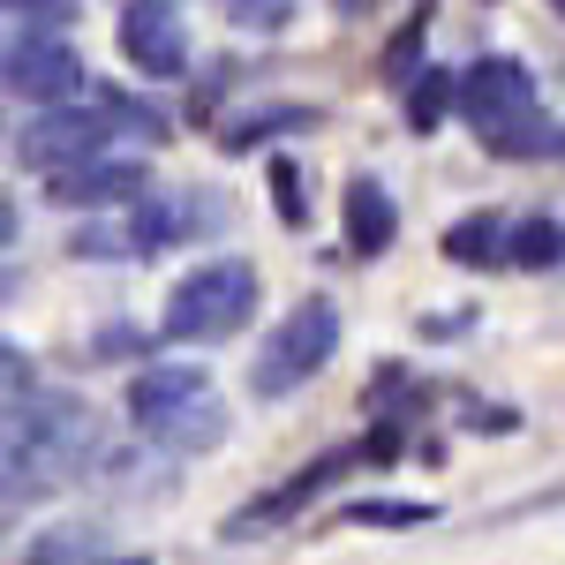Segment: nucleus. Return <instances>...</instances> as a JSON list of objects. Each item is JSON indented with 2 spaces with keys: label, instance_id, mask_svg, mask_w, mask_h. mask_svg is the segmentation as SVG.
Instances as JSON below:
<instances>
[{
  "label": "nucleus",
  "instance_id": "nucleus-1",
  "mask_svg": "<svg viewBox=\"0 0 565 565\" xmlns=\"http://www.w3.org/2000/svg\"><path fill=\"white\" fill-rule=\"evenodd\" d=\"M98 460V415L76 392H23L0 423V513L39 505Z\"/></svg>",
  "mask_w": 565,
  "mask_h": 565
},
{
  "label": "nucleus",
  "instance_id": "nucleus-2",
  "mask_svg": "<svg viewBox=\"0 0 565 565\" xmlns=\"http://www.w3.org/2000/svg\"><path fill=\"white\" fill-rule=\"evenodd\" d=\"M460 121L498 159H551V151H565L558 121H543V106H535V76L513 53H490V61H476L460 76Z\"/></svg>",
  "mask_w": 565,
  "mask_h": 565
},
{
  "label": "nucleus",
  "instance_id": "nucleus-3",
  "mask_svg": "<svg viewBox=\"0 0 565 565\" xmlns=\"http://www.w3.org/2000/svg\"><path fill=\"white\" fill-rule=\"evenodd\" d=\"M129 423L174 452H212V445H226V399L212 392L204 370L167 362V370H143L129 385Z\"/></svg>",
  "mask_w": 565,
  "mask_h": 565
},
{
  "label": "nucleus",
  "instance_id": "nucleus-4",
  "mask_svg": "<svg viewBox=\"0 0 565 565\" xmlns=\"http://www.w3.org/2000/svg\"><path fill=\"white\" fill-rule=\"evenodd\" d=\"M249 309H257V271L242 257H218V264H196L174 295H167L159 332L174 348H212V340H234L249 324Z\"/></svg>",
  "mask_w": 565,
  "mask_h": 565
},
{
  "label": "nucleus",
  "instance_id": "nucleus-5",
  "mask_svg": "<svg viewBox=\"0 0 565 565\" xmlns=\"http://www.w3.org/2000/svg\"><path fill=\"white\" fill-rule=\"evenodd\" d=\"M332 354H340V309L324 302V295H309V302H295L271 324V340L257 348L249 392H257V399H287V392H302Z\"/></svg>",
  "mask_w": 565,
  "mask_h": 565
},
{
  "label": "nucleus",
  "instance_id": "nucleus-6",
  "mask_svg": "<svg viewBox=\"0 0 565 565\" xmlns=\"http://www.w3.org/2000/svg\"><path fill=\"white\" fill-rule=\"evenodd\" d=\"M106 143H114V106H45L39 121L15 136V159L53 174V167H76Z\"/></svg>",
  "mask_w": 565,
  "mask_h": 565
},
{
  "label": "nucleus",
  "instance_id": "nucleus-7",
  "mask_svg": "<svg viewBox=\"0 0 565 565\" xmlns=\"http://www.w3.org/2000/svg\"><path fill=\"white\" fill-rule=\"evenodd\" d=\"M0 90L31 106H68L84 90V61L61 39H8L0 45Z\"/></svg>",
  "mask_w": 565,
  "mask_h": 565
},
{
  "label": "nucleus",
  "instance_id": "nucleus-8",
  "mask_svg": "<svg viewBox=\"0 0 565 565\" xmlns=\"http://www.w3.org/2000/svg\"><path fill=\"white\" fill-rule=\"evenodd\" d=\"M121 61L143 68V76H181L189 68V39H181V8L174 0H121Z\"/></svg>",
  "mask_w": 565,
  "mask_h": 565
},
{
  "label": "nucleus",
  "instance_id": "nucleus-9",
  "mask_svg": "<svg viewBox=\"0 0 565 565\" xmlns=\"http://www.w3.org/2000/svg\"><path fill=\"white\" fill-rule=\"evenodd\" d=\"M362 460H377V452H370V437H362V445H348V452H324V460H317V468H302V476H287L279 490H271V498H264V505H249V513H234V521L218 527V535L234 543V535H257V527H279L287 513H302V505L317 498V490H324V482L354 476Z\"/></svg>",
  "mask_w": 565,
  "mask_h": 565
},
{
  "label": "nucleus",
  "instance_id": "nucleus-10",
  "mask_svg": "<svg viewBox=\"0 0 565 565\" xmlns=\"http://www.w3.org/2000/svg\"><path fill=\"white\" fill-rule=\"evenodd\" d=\"M45 196H53V204H76V212H90V204H136V196H143V167L90 151L76 167H53V174H45Z\"/></svg>",
  "mask_w": 565,
  "mask_h": 565
},
{
  "label": "nucleus",
  "instance_id": "nucleus-11",
  "mask_svg": "<svg viewBox=\"0 0 565 565\" xmlns=\"http://www.w3.org/2000/svg\"><path fill=\"white\" fill-rule=\"evenodd\" d=\"M129 242L136 257H151V249H167V242H181V234H204V226H218V204H196V196H167V189H143L129 212Z\"/></svg>",
  "mask_w": 565,
  "mask_h": 565
},
{
  "label": "nucleus",
  "instance_id": "nucleus-12",
  "mask_svg": "<svg viewBox=\"0 0 565 565\" xmlns=\"http://www.w3.org/2000/svg\"><path fill=\"white\" fill-rule=\"evenodd\" d=\"M340 226H348V257H385L392 234H399V204H392L385 181L354 174L348 181V204H340Z\"/></svg>",
  "mask_w": 565,
  "mask_h": 565
},
{
  "label": "nucleus",
  "instance_id": "nucleus-13",
  "mask_svg": "<svg viewBox=\"0 0 565 565\" xmlns=\"http://www.w3.org/2000/svg\"><path fill=\"white\" fill-rule=\"evenodd\" d=\"M445 257L460 264V271H482V264H513V226H498L490 212H468L445 226V242H437Z\"/></svg>",
  "mask_w": 565,
  "mask_h": 565
},
{
  "label": "nucleus",
  "instance_id": "nucleus-14",
  "mask_svg": "<svg viewBox=\"0 0 565 565\" xmlns=\"http://www.w3.org/2000/svg\"><path fill=\"white\" fill-rule=\"evenodd\" d=\"M399 90H407V129H415V136H430L437 121L460 106V76H452V68H430V61H423Z\"/></svg>",
  "mask_w": 565,
  "mask_h": 565
},
{
  "label": "nucleus",
  "instance_id": "nucleus-15",
  "mask_svg": "<svg viewBox=\"0 0 565 565\" xmlns=\"http://www.w3.org/2000/svg\"><path fill=\"white\" fill-rule=\"evenodd\" d=\"M31 565H61V558H76V565H90V558H121L114 543H106V527H45V535H31V551H23Z\"/></svg>",
  "mask_w": 565,
  "mask_h": 565
},
{
  "label": "nucleus",
  "instance_id": "nucleus-16",
  "mask_svg": "<svg viewBox=\"0 0 565 565\" xmlns=\"http://www.w3.org/2000/svg\"><path fill=\"white\" fill-rule=\"evenodd\" d=\"M317 114L309 106H257V114H234L226 129H218V151H249V143H264V136H279V129H309Z\"/></svg>",
  "mask_w": 565,
  "mask_h": 565
},
{
  "label": "nucleus",
  "instance_id": "nucleus-17",
  "mask_svg": "<svg viewBox=\"0 0 565 565\" xmlns=\"http://www.w3.org/2000/svg\"><path fill=\"white\" fill-rule=\"evenodd\" d=\"M340 521L348 527H423V521H437V505H423V498H348Z\"/></svg>",
  "mask_w": 565,
  "mask_h": 565
},
{
  "label": "nucleus",
  "instance_id": "nucleus-18",
  "mask_svg": "<svg viewBox=\"0 0 565 565\" xmlns=\"http://www.w3.org/2000/svg\"><path fill=\"white\" fill-rule=\"evenodd\" d=\"M513 264H521V271L565 264V226L558 218H521V226H513Z\"/></svg>",
  "mask_w": 565,
  "mask_h": 565
},
{
  "label": "nucleus",
  "instance_id": "nucleus-19",
  "mask_svg": "<svg viewBox=\"0 0 565 565\" xmlns=\"http://www.w3.org/2000/svg\"><path fill=\"white\" fill-rule=\"evenodd\" d=\"M423 31H430V8H423V15H407V31H392L385 61H377V76H385V84H407V76L423 68V61H415V53H423Z\"/></svg>",
  "mask_w": 565,
  "mask_h": 565
},
{
  "label": "nucleus",
  "instance_id": "nucleus-20",
  "mask_svg": "<svg viewBox=\"0 0 565 565\" xmlns=\"http://www.w3.org/2000/svg\"><path fill=\"white\" fill-rule=\"evenodd\" d=\"M226 15L242 31H287L295 23V0H226Z\"/></svg>",
  "mask_w": 565,
  "mask_h": 565
},
{
  "label": "nucleus",
  "instance_id": "nucleus-21",
  "mask_svg": "<svg viewBox=\"0 0 565 565\" xmlns=\"http://www.w3.org/2000/svg\"><path fill=\"white\" fill-rule=\"evenodd\" d=\"M271 204H279V226H302V174H295V159H271Z\"/></svg>",
  "mask_w": 565,
  "mask_h": 565
},
{
  "label": "nucleus",
  "instance_id": "nucleus-22",
  "mask_svg": "<svg viewBox=\"0 0 565 565\" xmlns=\"http://www.w3.org/2000/svg\"><path fill=\"white\" fill-rule=\"evenodd\" d=\"M0 15H15V23H61V15H76V0H0Z\"/></svg>",
  "mask_w": 565,
  "mask_h": 565
},
{
  "label": "nucleus",
  "instance_id": "nucleus-23",
  "mask_svg": "<svg viewBox=\"0 0 565 565\" xmlns=\"http://www.w3.org/2000/svg\"><path fill=\"white\" fill-rule=\"evenodd\" d=\"M15 377H23V354H15V348H8V340H0V399L15 392Z\"/></svg>",
  "mask_w": 565,
  "mask_h": 565
},
{
  "label": "nucleus",
  "instance_id": "nucleus-24",
  "mask_svg": "<svg viewBox=\"0 0 565 565\" xmlns=\"http://www.w3.org/2000/svg\"><path fill=\"white\" fill-rule=\"evenodd\" d=\"M8 242H15V204L0 196V249H8Z\"/></svg>",
  "mask_w": 565,
  "mask_h": 565
},
{
  "label": "nucleus",
  "instance_id": "nucleus-25",
  "mask_svg": "<svg viewBox=\"0 0 565 565\" xmlns=\"http://www.w3.org/2000/svg\"><path fill=\"white\" fill-rule=\"evenodd\" d=\"M332 8H340V15H370L377 0H332Z\"/></svg>",
  "mask_w": 565,
  "mask_h": 565
},
{
  "label": "nucleus",
  "instance_id": "nucleus-26",
  "mask_svg": "<svg viewBox=\"0 0 565 565\" xmlns=\"http://www.w3.org/2000/svg\"><path fill=\"white\" fill-rule=\"evenodd\" d=\"M551 8H558V15H565V0H551Z\"/></svg>",
  "mask_w": 565,
  "mask_h": 565
}]
</instances>
